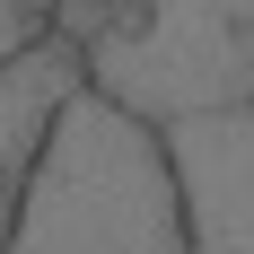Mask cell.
<instances>
[{"label": "cell", "instance_id": "1", "mask_svg": "<svg viewBox=\"0 0 254 254\" xmlns=\"http://www.w3.org/2000/svg\"><path fill=\"white\" fill-rule=\"evenodd\" d=\"M9 254H193L167 131L88 79L26 176Z\"/></svg>", "mask_w": 254, "mask_h": 254}, {"label": "cell", "instance_id": "2", "mask_svg": "<svg viewBox=\"0 0 254 254\" xmlns=\"http://www.w3.org/2000/svg\"><path fill=\"white\" fill-rule=\"evenodd\" d=\"M88 79L114 105L176 123L254 97V0H105Z\"/></svg>", "mask_w": 254, "mask_h": 254}, {"label": "cell", "instance_id": "3", "mask_svg": "<svg viewBox=\"0 0 254 254\" xmlns=\"http://www.w3.org/2000/svg\"><path fill=\"white\" fill-rule=\"evenodd\" d=\"M158 131L176 158L193 254H254V97L210 105V114H176Z\"/></svg>", "mask_w": 254, "mask_h": 254}, {"label": "cell", "instance_id": "4", "mask_svg": "<svg viewBox=\"0 0 254 254\" xmlns=\"http://www.w3.org/2000/svg\"><path fill=\"white\" fill-rule=\"evenodd\" d=\"M26 176H35V167H18V158H0V254H9V228H18V202H26Z\"/></svg>", "mask_w": 254, "mask_h": 254}]
</instances>
